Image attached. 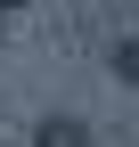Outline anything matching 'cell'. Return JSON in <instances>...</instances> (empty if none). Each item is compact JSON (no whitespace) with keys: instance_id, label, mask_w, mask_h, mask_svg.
Here are the masks:
<instances>
[{"instance_id":"1","label":"cell","mask_w":139,"mask_h":147,"mask_svg":"<svg viewBox=\"0 0 139 147\" xmlns=\"http://www.w3.org/2000/svg\"><path fill=\"white\" fill-rule=\"evenodd\" d=\"M33 147H98V131H90V115L57 106V115H41V123H33Z\"/></svg>"},{"instance_id":"2","label":"cell","mask_w":139,"mask_h":147,"mask_svg":"<svg viewBox=\"0 0 139 147\" xmlns=\"http://www.w3.org/2000/svg\"><path fill=\"white\" fill-rule=\"evenodd\" d=\"M107 74L123 90H139V33H123V41H107Z\"/></svg>"}]
</instances>
